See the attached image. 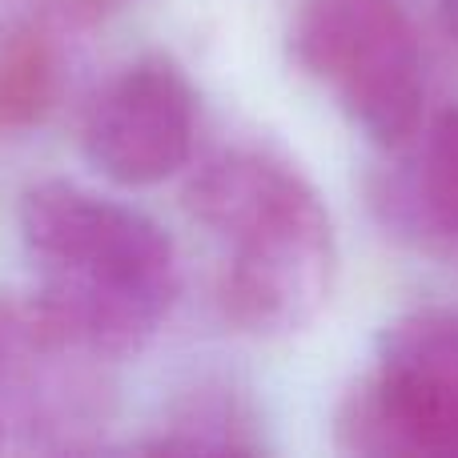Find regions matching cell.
<instances>
[{
    "label": "cell",
    "mask_w": 458,
    "mask_h": 458,
    "mask_svg": "<svg viewBox=\"0 0 458 458\" xmlns=\"http://www.w3.org/2000/svg\"><path fill=\"white\" fill-rule=\"evenodd\" d=\"M16 217L37 274L32 298L101 354H141L182 290L174 237L141 209L72 182L24 190Z\"/></svg>",
    "instance_id": "cell-1"
},
{
    "label": "cell",
    "mask_w": 458,
    "mask_h": 458,
    "mask_svg": "<svg viewBox=\"0 0 458 458\" xmlns=\"http://www.w3.org/2000/svg\"><path fill=\"white\" fill-rule=\"evenodd\" d=\"M190 209L225 245V314L258 338L306 330L334 293L338 237L326 201L285 157L229 149L190 185Z\"/></svg>",
    "instance_id": "cell-2"
},
{
    "label": "cell",
    "mask_w": 458,
    "mask_h": 458,
    "mask_svg": "<svg viewBox=\"0 0 458 458\" xmlns=\"http://www.w3.org/2000/svg\"><path fill=\"white\" fill-rule=\"evenodd\" d=\"M117 358L61 326L37 298H0V446L77 454L117 414Z\"/></svg>",
    "instance_id": "cell-3"
},
{
    "label": "cell",
    "mask_w": 458,
    "mask_h": 458,
    "mask_svg": "<svg viewBox=\"0 0 458 458\" xmlns=\"http://www.w3.org/2000/svg\"><path fill=\"white\" fill-rule=\"evenodd\" d=\"M346 454L458 458V310L422 306L378 334L374 374L338 406Z\"/></svg>",
    "instance_id": "cell-4"
},
{
    "label": "cell",
    "mask_w": 458,
    "mask_h": 458,
    "mask_svg": "<svg viewBox=\"0 0 458 458\" xmlns=\"http://www.w3.org/2000/svg\"><path fill=\"white\" fill-rule=\"evenodd\" d=\"M290 45L301 72L374 145L403 149L419 133L427 77L419 37L398 0H306Z\"/></svg>",
    "instance_id": "cell-5"
},
{
    "label": "cell",
    "mask_w": 458,
    "mask_h": 458,
    "mask_svg": "<svg viewBox=\"0 0 458 458\" xmlns=\"http://www.w3.org/2000/svg\"><path fill=\"white\" fill-rule=\"evenodd\" d=\"M198 93L165 53H145L117 72L93 101L81 149L101 177L129 190L174 177L193 153Z\"/></svg>",
    "instance_id": "cell-6"
},
{
    "label": "cell",
    "mask_w": 458,
    "mask_h": 458,
    "mask_svg": "<svg viewBox=\"0 0 458 458\" xmlns=\"http://www.w3.org/2000/svg\"><path fill=\"white\" fill-rule=\"evenodd\" d=\"M77 32L64 0H0V129H24L48 113L64 40Z\"/></svg>",
    "instance_id": "cell-7"
},
{
    "label": "cell",
    "mask_w": 458,
    "mask_h": 458,
    "mask_svg": "<svg viewBox=\"0 0 458 458\" xmlns=\"http://www.w3.org/2000/svg\"><path fill=\"white\" fill-rule=\"evenodd\" d=\"M386 206L403 225L458 245V105L430 121L406 174L386 190Z\"/></svg>",
    "instance_id": "cell-8"
},
{
    "label": "cell",
    "mask_w": 458,
    "mask_h": 458,
    "mask_svg": "<svg viewBox=\"0 0 458 458\" xmlns=\"http://www.w3.org/2000/svg\"><path fill=\"white\" fill-rule=\"evenodd\" d=\"M145 451L157 454H233V451H261L253 438V419L237 398L229 394H190L182 406H174L169 422Z\"/></svg>",
    "instance_id": "cell-9"
},
{
    "label": "cell",
    "mask_w": 458,
    "mask_h": 458,
    "mask_svg": "<svg viewBox=\"0 0 458 458\" xmlns=\"http://www.w3.org/2000/svg\"><path fill=\"white\" fill-rule=\"evenodd\" d=\"M438 21H443V29L458 40V0H443V4H438Z\"/></svg>",
    "instance_id": "cell-10"
}]
</instances>
